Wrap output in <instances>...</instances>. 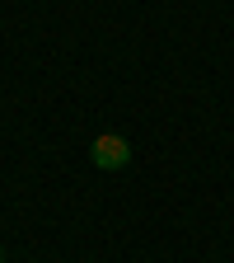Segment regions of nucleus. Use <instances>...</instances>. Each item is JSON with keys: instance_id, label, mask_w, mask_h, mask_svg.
<instances>
[{"instance_id": "obj_1", "label": "nucleus", "mask_w": 234, "mask_h": 263, "mask_svg": "<svg viewBox=\"0 0 234 263\" xmlns=\"http://www.w3.org/2000/svg\"><path fill=\"white\" fill-rule=\"evenodd\" d=\"M89 160L98 164V170H126L131 146H126V137H113V132H103V137H94V146H89Z\"/></svg>"}, {"instance_id": "obj_2", "label": "nucleus", "mask_w": 234, "mask_h": 263, "mask_svg": "<svg viewBox=\"0 0 234 263\" xmlns=\"http://www.w3.org/2000/svg\"><path fill=\"white\" fill-rule=\"evenodd\" d=\"M0 263H5V258H0Z\"/></svg>"}]
</instances>
